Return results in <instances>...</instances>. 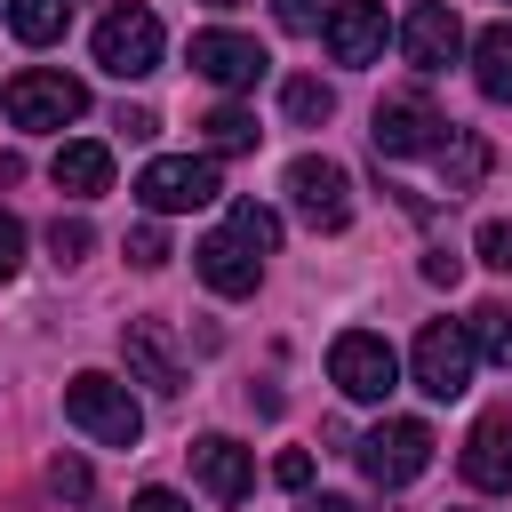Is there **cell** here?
<instances>
[{
    "label": "cell",
    "mask_w": 512,
    "mask_h": 512,
    "mask_svg": "<svg viewBox=\"0 0 512 512\" xmlns=\"http://www.w3.org/2000/svg\"><path fill=\"white\" fill-rule=\"evenodd\" d=\"M88 240H96V232H88L80 216H56V224H48V248H56V264H80V256H88Z\"/></svg>",
    "instance_id": "cell-26"
},
{
    "label": "cell",
    "mask_w": 512,
    "mask_h": 512,
    "mask_svg": "<svg viewBox=\"0 0 512 512\" xmlns=\"http://www.w3.org/2000/svg\"><path fill=\"white\" fill-rule=\"evenodd\" d=\"M472 80H480L488 104H512V24H488L472 40Z\"/></svg>",
    "instance_id": "cell-19"
},
{
    "label": "cell",
    "mask_w": 512,
    "mask_h": 512,
    "mask_svg": "<svg viewBox=\"0 0 512 512\" xmlns=\"http://www.w3.org/2000/svg\"><path fill=\"white\" fill-rule=\"evenodd\" d=\"M480 176H488V144L472 128H448L440 136V192L464 200V192H480Z\"/></svg>",
    "instance_id": "cell-18"
},
{
    "label": "cell",
    "mask_w": 512,
    "mask_h": 512,
    "mask_svg": "<svg viewBox=\"0 0 512 512\" xmlns=\"http://www.w3.org/2000/svg\"><path fill=\"white\" fill-rule=\"evenodd\" d=\"M128 512H192V504H184V496H176V488H144V496H136V504H128Z\"/></svg>",
    "instance_id": "cell-33"
},
{
    "label": "cell",
    "mask_w": 512,
    "mask_h": 512,
    "mask_svg": "<svg viewBox=\"0 0 512 512\" xmlns=\"http://www.w3.org/2000/svg\"><path fill=\"white\" fill-rule=\"evenodd\" d=\"M464 480L488 488V496H512V408L480 416L472 440H464Z\"/></svg>",
    "instance_id": "cell-15"
},
{
    "label": "cell",
    "mask_w": 512,
    "mask_h": 512,
    "mask_svg": "<svg viewBox=\"0 0 512 512\" xmlns=\"http://www.w3.org/2000/svg\"><path fill=\"white\" fill-rule=\"evenodd\" d=\"M472 248H480L488 272H512V224H504V216H488V224L472 232Z\"/></svg>",
    "instance_id": "cell-25"
},
{
    "label": "cell",
    "mask_w": 512,
    "mask_h": 512,
    "mask_svg": "<svg viewBox=\"0 0 512 512\" xmlns=\"http://www.w3.org/2000/svg\"><path fill=\"white\" fill-rule=\"evenodd\" d=\"M384 0H336L328 8V56L336 64H376L384 56Z\"/></svg>",
    "instance_id": "cell-13"
},
{
    "label": "cell",
    "mask_w": 512,
    "mask_h": 512,
    "mask_svg": "<svg viewBox=\"0 0 512 512\" xmlns=\"http://www.w3.org/2000/svg\"><path fill=\"white\" fill-rule=\"evenodd\" d=\"M16 264H24V224H16L8 208H0V280H8Z\"/></svg>",
    "instance_id": "cell-30"
},
{
    "label": "cell",
    "mask_w": 512,
    "mask_h": 512,
    "mask_svg": "<svg viewBox=\"0 0 512 512\" xmlns=\"http://www.w3.org/2000/svg\"><path fill=\"white\" fill-rule=\"evenodd\" d=\"M120 360H128L136 384H152V392H184V352H176L168 320H128V328H120Z\"/></svg>",
    "instance_id": "cell-12"
},
{
    "label": "cell",
    "mask_w": 512,
    "mask_h": 512,
    "mask_svg": "<svg viewBox=\"0 0 512 512\" xmlns=\"http://www.w3.org/2000/svg\"><path fill=\"white\" fill-rule=\"evenodd\" d=\"M128 264H136V272H160V264H168V232H160V224H136V232H128Z\"/></svg>",
    "instance_id": "cell-27"
},
{
    "label": "cell",
    "mask_w": 512,
    "mask_h": 512,
    "mask_svg": "<svg viewBox=\"0 0 512 512\" xmlns=\"http://www.w3.org/2000/svg\"><path fill=\"white\" fill-rule=\"evenodd\" d=\"M328 376H336L344 400H384V392L400 384V352H392L376 328H344V336L328 344Z\"/></svg>",
    "instance_id": "cell-5"
},
{
    "label": "cell",
    "mask_w": 512,
    "mask_h": 512,
    "mask_svg": "<svg viewBox=\"0 0 512 512\" xmlns=\"http://www.w3.org/2000/svg\"><path fill=\"white\" fill-rule=\"evenodd\" d=\"M48 488H56V496H88V464H80V456H56V464H48Z\"/></svg>",
    "instance_id": "cell-29"
},
{
    "label": "cell",
    "mask_w": 512,
    "mask_h": 512,
    "mask_svg": "<svg viewBox=\"0 0 512 512\" xmlns=\"http://www.w3.org/2000/svg\"><path fill=\"white\" fill-rule=\"evenodd\" d=\"M160 48H168V32H160L152 8H112V16L96 24V64H104L112 80H144V72H160Z\"/></svg>",
    "instance_id": "cell-3"
},
{
    "label": "cell",
    "mask_w": 512,
    "mask_h": 512,
    "mask_svg": "<svg viewBox=\"0 0 512 512\" xmlns=\"http://www.w3.org/2000/svg\"><path fill=\"white\" fill-rule=\"evenodd\" d=\"M328 8H336V0H272L280 32H320V24H328Z\"/></svg>",
    "instance_id": "cell-28"
},
{
    "label": "cell",
    "mask_w": 512,
    "mask_h": 512,
    "mask_svg": "<svg viewBox=\"0 0 512 512\" xmlns=\"http://www.w3.org/2000/svg\"><path fill=\"white\" fill-rule=\"evenodd\" d=\"M280 184H288V208H296L312 232H344V224H352V176H344V160H328V152H296Z\"/></svg>",
    "instance_id": "cell-2"
},
{
    "label": "cell",
    "mask_w": 512,
    "mask_h": 512,
    "mask_svg": "<svg viewBox=\"0 0 512 512\" xmlns=\"http://www.w3.org/2000/svg\"><path fill=\"white\" fill-rule=\"evenodd\" d=\"M280 112L312 128V120H328V112H336V88H328V80H288V88H280Z\"/></svg>",
    "instance_id": "cell-24"
},
{
    "label": "cell",
    "mask_w": 512,
    "mask_h": 512,
    "mask_svg": "<svg viewBox=\"0 0 512 512\" xmlns=\"http://www.w3.org/2000/svg\"><path fill=\"white\" fill-rule=\"evenodd\" d=\"M120 128H128V144H144V136H152V128H160V120H152V112H144V104H120Z\"/></svg>",
    "instance_id": "cell-34"
},
{
    "label": "cell",
    "mask_w": 512,
    "mask_h": 512,
    "mask_svg": "<svg viewBox=\"0 0 512 512\" xmlns=\"http://www.w3.org/2000/svg\"><path fill=\"white\" fill-rule=\"evenodd\" d=\"M408 368H416V392L456 400V392L472 384V336H464V320H424V328H416Z\"/></svg>",
    "instance_id": "cell-8"
},
{
    "label": "cell",
    "mask_w": 512,
    "mask_h": 512,
    "mask_svg": "<svg viewBox=\"0 0 512 512\" xmlns=\"http://www.w3.org/2000/svg\"><path fill=\"white\" fill-rule=\"evenodd\" d=\"M192 72L216 80V88H256L272 72V56L248 40V32H192Z\"/></svg>",
    "instance_id": "cell-11"
},
{
    "label": "cell",
    "mask_w": 512,
    "mask_h": 512,
    "mask_svg": "<svg viewBox=\"0 0 512 512\" xmlns=\"http://www.w3.org/2000/svg\"><path fill=\"white\" fill-rule=\"evenodd\" d=\"M272 480H280V488H304V480H312V456H304V448H288V456L272 464Z\"/></svg>",
    "instance_id": "cell-31"
},
{
    "label": "cell",
    "mask_w": 512,
    "mask_h": 512,
    "mask_svg": "<svg viewBox=\"0 0 512 512\" xmlns=\"http://www.w3.org/2000/svg\"><path fill=\"white\" fill-rule=\"evenodd\" d=\"M304 512H352V504H344V496H312Z\"/></svg>",
    "instance_id": "cell-35"
},
{
    "label": "cell",
    "mask_w": 512,
    "mask_h": 512,
    "mask_svg": "<svg viewBox=\"0 0 512 512\" xmlns=\"http://www.w3.org/2000/svg\"><path fill=\"white\" fill-rule=\"evenodd\" d=\"M200 128H208V144H216V152H256V136H264V128H256V112H240V104H216Z\"/></svg>",
    "instance_id": "cell-22"
},
{
    "label": "cell",
    "mask_w": 512,
    "mask_h": 512,
    "mask_svg": "<svg viewBox=\"0 0 512 512\" xmlns=\"http://www.w3.org/2000/svg\"><path fill=\"white\" fill-rule=\"evenodd\" d=\"M464 336H472V360L512 368V304H480V312L464 320Z\"/></svg>",
    "instance_id": "cell-21"
},
{
    "label": "cell",
    "mask_w": 512,
    "mask_h": 512,
    "mask_svg": "<svg viewBox=\"0 0 512 512\" xmlns=\"http://www.w3.org/2000/svg\"><path fill=\"white\" fill-rule=\"evenodd\" d=\"M456 272H464V256H448V248H432V256H424V280H440V288H456Z\"/></svg>",
    "instance_id": "cell-32"
},
{
    "label": "cell",
    "mask_w": 512,
    "mask_h": 512,
    "mask_svg": "<svg viewBox=\"0 0 512 512\" xmlns=\"http://www.w3.org/2000/svg\"><path fill=\"white\" fill-rule=\"evenodd\" d=\"M192 480L216 496V504H240L248 488H256V456L240 448V440H224V432H208V440H192Z\"/></svg>",
    "instance_id": "cell-14"
},
{
    "label": "cell",
    "mask_w": 512,
    "mask_h": 512,
    "mask_svg": "<svg viewBox=\"0 0 512 512\" xmlns=\"http://www.w3.org/2000/svg\"><path fill=\"white\" fill-rule=\"evenodd\" d=\"M376 152L384 160H408V152H440V136H448V112L424 96V88H392L384 104H376Z\"/></svg>",
    "instance_id": "cell-4"
},
{
    "label": "cell",
    "mask_w": 512,
    "mask_h": 512,
    "mask_svg": "<svg viewBox=\"0 0 512 512\" xmlns=\"http://www.w3.org/2000/svg\"><path fill=\"white\" fill-rule=\"evenodd\" d=\"M208 8H240V0H208Z\"/></svg>",
    "instance_id": "cell-36"
},
{
    "label": "cell",
    "mask_w": 512,
    "mask_h": 512,
    "mask_svg": "<svg viewBox=\"0 0 512 512\" xmlns=\"http://www.w3.org/2000/svg\"><path fill=\"white\" fill-rule=\"evenodd\" d=\"M432 424H416V416H392V424H376L368 440H360V472L376 480V488H408L424 464H432Z\"/></svg>",
    "instance_id": "cell-9"
},
{
    "label": "cell",
    "mask_w": 512,
    "mask_h": 512,
    "mask_svg": "<svg viewBox=\"0 0 512 512\" xmlns=\"http://www.w3.org/2000/svg\"><path fill=\"white\" fill-rule=\"evenodd\" d=\"M192 264H200V280H208L216 296H256V280H264V256L240 248L232 232H208V240L192 248Z\"/></svg>",
    "instance_id": "cell-16"
},
{
    "label": "cell",
    "mask_w": 512,
    "mask_h": 512,
    "mask_svg": "<svg viewBox=\"0 0 512 512\" xmlns=\"http://www.w3.org/2000/svg\"><path fill=\"white\" fill-rule=\"evenodd\" d=\"M224 232H232L240 248H256V256H272V248H280V216H272V208H256V200H240Z\"/></svg>",
    "instance_id": "cell-23"
},
{
    "label": "cell",
    "mask_w": 512,
    "mask_h": 512,
    "mask_svg": "<svg viewBox=\"0 0 512 512\" xmlns=\"http://www.w3.org/2000/svg\"><path fill=\"white\" fill-rule=\"evenodd\" d=\"M64 416H72L88 440H104V448H136V440H144V408L128 400L120 376H96V368L64 384Z\"/></svg>",
    "instance_id": "cell-1"
},
{
    "label": "cell",
    "mask_w": 512,
    "mask_h": 512,
    "mask_svg": "<svg viewBox=\"0 0 512 512\" xmlns=\"http://www.w3.org/2000/svg\"><path fill=\"white\" fill-rule=\"evenodd\" d=\"M48 176H56V192H72V200H96V192L112 184V152H104L96 136H72V144H56Z\"/></svg>",
    "instance_id": "cell-17"
},
{
    "label": "cell",
    "mask_w": 512,
    "mask_h": 512,
    "mask_svg": "<svg viewBox=\"0 0 512 512\" xmlns=\"http://www.w3.org/2000/svg\"><path fill=\"white\" fill-rule=\"evenodd\" d=\"M64 24H72V0H8V32H16L24 48L64 40Z\"/></svg>",
    "instance_id": "cell-20"
},
{
    "label": "cell",
    "mask_w": 512,
    "mask_h": 512,
    "mask_svg": "<svg viewBox=\"0 0 512 512\" xmlns=\"http://www.w3.org/2000/svg\"><path fill=\"white\" fill-rule=\"evenodd\" d=\"M224 184H216V160H200V152H168V160H144V176H136V200L152 208V216H176V208H208Z\"/></svg>",
    "instance_id": "cell-7"
},
{
    "label": "cell",
    "mask_w": 512,
    "mask_h": 512,
    "mask_svg": "<svg viewBox=\"0 0 512 512\" xmlns=\"http://www.w3.org/2000/svg\"><path fill=\"white\" fill-rule=\"evenodd\" d=\"M400 56H408L416 72H448V64L464 56V24H456V8H448V0H416V8L400 16Z\"/></svg>",
    "instance_id": "cell-10"
},
{
    "label": "cell",
    "mask_w": 512,
    "mask_h": 512,
    "mask_svg": "<svg viewBox=\"0 0 512 512\" xmlns=\"http://www.w3.org/2000/svg\"><path fill=\"white\" fill-rule=\"evenodd\" d=\"M0 104H8V120L16 128H64V120H80L88 112V88L72 80V72H16L8 88H0Z\"/></svg>",
    "instance_id": "cell-6"
}]
</instances>
